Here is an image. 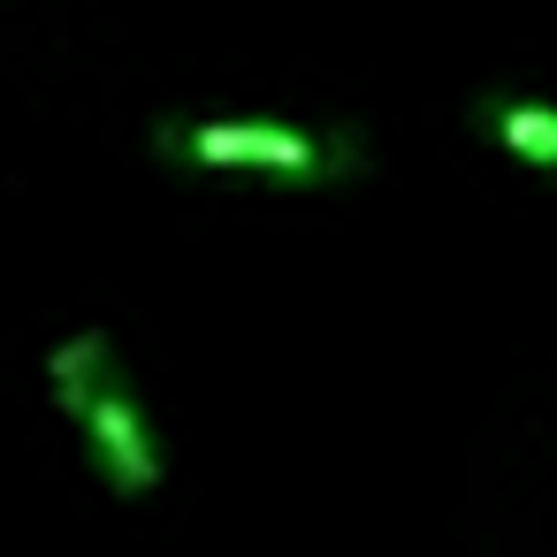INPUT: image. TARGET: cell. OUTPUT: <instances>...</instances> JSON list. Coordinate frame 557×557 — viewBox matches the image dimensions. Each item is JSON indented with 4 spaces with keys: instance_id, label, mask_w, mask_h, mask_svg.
<instances>
[{
    "instance_id": "1",
    "label": "cell",
    "mask_w": 557,
    "mask_h": 557,
    "mask_svg": "<svg viewBox=\"0 0 557 557\" xmlns=\"http://www.w3.org/2000/svg\"><path fill=\"white\" fill-rule=\"evenodd\" d=\"M161 153L207 169H283V176H351L359 146L344 131H283V123H161Z\"/></svg>"
},
{
    "instance_id": "2",
    "label": "cell",
    "mask_w": 557,
    "mask_h": 557,
    "mask_svg": "<svg viewBox=\"0 0 557 557\" xmlns=\"http://www.w3.org/2000/svg\"><path fill=\"white\" fill-rule=\"evenodd\" d=\"M77 428L92 435V466H100V481H108L115 496H153V488H161V450H153V428H146V412H138L131 374H115V382L92 397V412H85Z\"/></svg>"
},
{
    "instance_id": "3",
    "label": "cell",
    "mask_w": 557,
    "mask_h": 557,
    "mask_svg": "<svg viewBox=\"0 0 557 557\" xmlns=\"http://www.w3.org/2000/svg\"><path fill=\"white\" fill-rule=\"evenodd\" d=\"M115 374H123V359H115L108 329H77V336H62V344L47 351V389H54V405H62L70 420H85L92 397H100Z\"/></svg>"
},
{
    "instance_id": "4",
    "label": "cell",
    "mask_w": 557,
    "mask_h": 557,
    "mask_svg": "<svg viewBox=\"0 0 557 557\" xmlns=\"http://www.w3.org/2000/svg\"><path fill=\"white\" fill-rule=\"evenodd\" d=\"M488 131L504 153L534 161V169H557V108H527V100H504L488 108Z\"/></svg>"
}]
</instances>
